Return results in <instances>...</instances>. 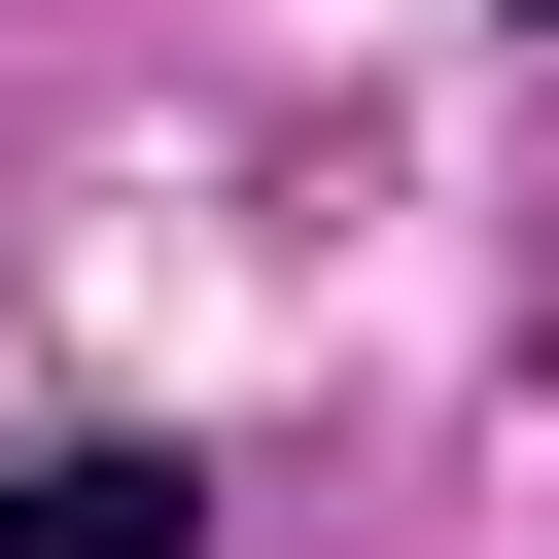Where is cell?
<instances>
[{
	"label": "cell",
	"instance_id": "obj_1",
	"mask_svg": "<svg viewBox=\"0 0 559 559\" xmlns=\"http://www.w3.org/2000/svg\"><path fill=\"white\" fill-rule=\"evenodd\" d=\"M0 559H210V454H0Z\"/></svg>",
	"mask_w": 559,
	"mask_h": 559
}]
</instances>
